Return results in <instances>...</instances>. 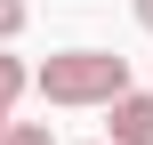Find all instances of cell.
<instances>
[{
    "instance_id": "1",
    "label": "cell",
    "mask_w": 153,
    "mask_h": 145,
    "mask_svg": "<svg viewBox=\"0 0 153 145\" xmlns=\"http://www.w3.org/2000/svg\"><path fill=\"white\" fill-rule=\"evenodd\" d=\"M32 89L48 105H65V113H89V105L105 113V105L129 97V57H113V48H56L32 73Z\"/></svg>"
},
{
    "instance_id": "2",
    "label": "cell",
    "mask_w": 153,
    "mask_h": 145,
    "mask_svg": "<svg viewBox=\"0 0 153 145\" xmlns=\"http://www.w3.org/2000/svg\"><path fill=\"white\" fill-rule=\"evenodd\" d=\"M105 145H153V89H129L121 105H105Z\"/></svg>"
},
{
    "instance_id": "3",
    "label": "cell",
    "mask_w": 153,
    "mask_h": 145,
    "mask_svg": "<svg viewBox=\"0 0 153 145\" xmlns=\"http://www.w3.org/2000/svg\"><path fill=\"white\" fill-rule=\"evenodd\" d=\"M24 89H32V73H24V57H8V48H0V137L16 129V97H24Z\"/></svg>"
},
{
    "instance_id": "4",
    "label": "cell",
    "mask_w": 153,
    "mask_h": 145,
    "mask_svg": "<svg viewBox=\"0 0 153 145\" xmlns=\"http://www.w3.org/2000/svg\"><path fill=\"white\" fill-rule=\"evenodd\" d=\"M24 24H32V0H0V48H8Z\"/></svg>"
},
{
    "instance_id": "5",
    "label": "cell",
    "mask_w": 153,
    "mask_h": 145,
    "mask_svg": "<svg viewBox=\"0 0 153 145\" xmlns=\"http://www.w3.org/2000/svg\"><path fill=\"white\" fill-rule=\"evenodd\" d=\"M0 145H56V137H48V121H16V129H8Z\"/></svg>"
},
{
    "instance_id": "6",
    "label": "cell",
    "mask_w": 153,
    "mask_h": 145,
    "mask_svg": "<svg viewBox=\"0 0 153 145\" xmlns=\"http://www.w3.org/2000/svg\"><path fill=\"white\" fill-rule=\"evenodd\" d=\"M129 8H137V24H145V32H153V0H129Z\"/></svg>"
}]
</instances>
